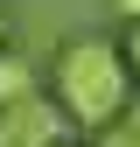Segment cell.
I'll return each instance as SVG.
<instances>
[{"instance_id":"5","label":"cell","mask_w":140,"mask_h":147,"mask_svg":"<svg viewBox=\"0 0 140 147\" xmlns=\"http://www.w3.org/2000/svg\"><path fill=\"white\" fill-rule=\"evenodd\" d=\"M119 56H126V70L140 77V21H133V35H126V49H119Z\"/></svg>"},{"instance_id":"2","label":"cell","mask_w":140,"mask_h":147,"mask_svg":"<svg viewBox=\"0 0 140 147\" xmlns=\"http://www.w3.org/2000/svg\"><path fill=\"white\" fill-rule=\"evenodd\" d=\"M63 105L42 98V91H28V98L0 105V147H63Z\"/></svg>"},{"instance_id":"3","label":"cell","mask_w":140,"mask_h":147,"mask_svg":"<svg viewBox=\"0 0 140 147\" xmlns=\"http://www.w3.org/2000/svg\"><path fill=\"white\" fill-rule=\"evenodd\" d=\"M98 147H140V98H126L112 119L98 126Z\"/></svg>"},{"instance_id":"6","label":"cell","mask_w":140,"mask_h":147,"mask_svg":"<svg viewBox=\"0 0 140 147\" xmlns=\"http://www.w3.org/2000/svg\"><path fill=\"white\" fill-rule=\"evenodd\" d=\"M112 7H119V14H126V21H140V0H112Z\"/></svg>"},{"instance_id":"7","label":"cell","mask_w":140,"mask_h":147,"mask_svg":"<svg viewBox=\"0 0 140 147\" xmlns=\"http://www.w3.org/2000/svg\"><path fill=\"white\" fill-rule=\"evenodd\" d=\"M0 35H7V14H0Z\"/></svg>"},{"instance_id":"4","label":"cell","mask_w":140,"mask_h":147,"mask_svg":"<svg viewBox=\"0 0 140 147\" xmlns=\"http://www.w3.org/2000/svg\"><path fill=\"white\" fill-rule=\"evenodd\" d=\"M35 91V70L21 56H0V105H14V98H28Z\"/></svg>"},{"instance_id":"1","label":"cell","mask_w":140,"mask_h":147,"mask_svg":"<svg viewBox=\"0 0 140 147\" xmlns=\"http://www.w3.org/2000/svg\"><path fill=\"white\" fill-rule=\"evenodd\" d=\"M126 98H133V70H126V56L112 42H98V35L63 42V56H56V105H63V119L98 133Z\"/></svg>"}]
</instances>
